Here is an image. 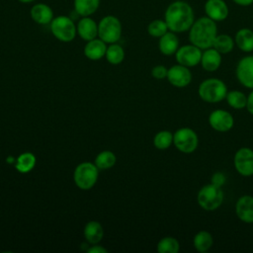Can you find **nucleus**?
<instances>
[{
	"label": "nucleus",
	"mask_w": 253,
	"mask_h": 253,
	"mask_svg": "<svg viewBox=\"0 0 253 253\" xmlns=\"http://www.w3.org/2000/svg\"><path fill=\"white\" fill-rule=\"evenodd\" d=\"M173 143V133L169 130H161L157 132L153 138V144L157 149L164 150Z\"/></svg>",
	"instance_id": "31"
},
{
	"label": "nucleus",
	"mask_w": 253,
	"mask_h": 253,
	"mask_svg": "<svg viewBox=\"0 0 253 253\" xmlns=\"http://www.w3.org/2000/svg\"><path fill=\"white\" fill-rule=\"evenodd\" d=\"M202 53L203 51L200 47L193 43H189L179 46L175 53V57L179 64L187 67H194L201 62Z\"/></svg>",
	"instance_id": "9"
},
{
	"label": "nucleus",
	"mask_w": 253,
	"mask_h": 253,
	"mask_svg": "<svg viewBox=\"0 0 253 253\" xmlns=\"http://www.w3.org/2000/svg\"><path fill=\"white\" fill-rule=\"evenodd\" d=\"M247 111L253 115V89L250 92V94L247 96V105H246Z\"/></svg>",
	"instance_id": "35"
},
{
	"label": "nucleus",
	"mask_w": 253,
	"mask_h": 253,
	"mask_svg": "<svg viewBox=\"0 0 253 253\" xmlns=\"http://www.w3.org/2000/svg\"><path fill=\"white\" fill-rule=\"evenodd\" d=\"M175 147L183 153H193L199 145V137L195 130L190 127H181L173 134Z\"/></svg>",
	"instance_id": "8"
},
{
	"label": "nucleus",
	"mask_w": 253,
	"mask_h": 253,
	"mask_svg": "<svg viewBox=\"0 0 253 253\" xmlns=\"http://www.w3.org/2000/svg\"><path fill=\"white\" fill-rule=\"evenodd\" d=\"M204 10L206 16L214 22H222L229 15V8L224 0H207Z\"/></svg>",
	"instance_id": "14"
},
{
	"label": "nucleus",
	"mask_w": 253,
	"mask_h": 253,
	"mask_svg": "<svg viewBox=\"0 0 253 253\" xmlns=\"http://www.w3.org/2000/svg\"><path fill=\"white\" fill-rule=\"evenodd\" d=\"M197 201L203 210L209 211H214L218 209L223 202V192L220 187L211 183L201 188L197 196Z\"/></svg>",
	"instance_id": "4"
},
{
	"label": "nucleus",
	"mask_w": 253,
	"mask_h": 253,
	"mask_svg": "<svg viewBox=\"0 0 253 253\" xmlns=\"http://www.w3.org/2000/svg\"><path fill=\"white\" fill-rule=\"evenodd\" d=\"M226 182V177L222 172H215L211 175V183L217 186V187H222Z\"/></svg>",
	"instance_id": "34"
},
{
	"label": "nucleus",
	"mask_w": 253,
	"mask_h": 253,
	"mask_svg": "<svg viewBox=\"0 0 253 253\" xmlns=\"http://www.w3.org/2000/svg\"><path fill=\"white\" fill-rule=\"evenodd\" d=\"M75 12L81 17L93 15L100 6V0H74Z\"/></svg>",
	"instance_id": "23"
},
{
	"label": "nucleus",
	"mask_w": 253,
	"mask_h": 253,
	"mask_svg": "<svg viewBox=\"0 0 253 253\" xmlns=\"http://www.w3.org/2000/svg\"><path fill=\"white\" fill-rule=\"evenodd\" d=\"M194 247L199 252H207L213 244L212 235L206 230L199 231L193 239Z\"/></svg>",
	"instance_id": "24"
},
{
	"label": "nucleus",
	"mask_w": 253,
	"mask_h": 253,
	"mask_svg": "<svg viewBox=\"0 0 253 253\" xmlns=\"http://www.w3.org/2000/svg\"><path fill=\"white\" fill-rule=\"evenodd\" d=\"M236 77L243 86L253 89V55L244 56L238 61Z\"/></svg>",
	"instance_id": "13"
},
{
	"label": "nucleus",
	"mask_w": 253,
	"mask_h": 253,
	"mask_svg": "<svg viewBox=\"0 0 253 253\" xmlns=\"http://www.w3.org/2000/svg\"><path fill=\"white\" fill-rule=\"evenodd\" d=\"M237 47L244 52L253 51V31L249 28L239 29L234 37Z\"/></svg>",
	"instance_id": "21"
},
{
	"label": "nucleus",
	"mask_w": 253,
	"mask_h": 253,
	"mask_svg": "<svg viewBox=\"0 0 253 253\" xmlns=\"http://www.w3.org/2000/svg\"><path fill=\"white\" fill-rule=\"evenodd\" d=\"M235 42L234 39H232L229 35L226 34H220L215 37L212 47L215 48L219 53L225 54L230 52L234 47Z\"/></svg>",
	"instance_id": "25"
},
{
	"label": "nucleus",
	"mask_w": 253,
	"mask_h": 253,
	"mask_svg": "<svg viewBox=\"0 0 253 253\" xmlns=\"http://www.w3.org/2000/svg\"><path fill=\"white\" fill-rule=\"evenodd\" d=\"M209 124L214 130L225 132L232 128L234 125V119L229 112L217 109L210 114Z\"/></svg>",
	"instance_id": "11"
},
{
	"label": "nucleus",
	"mask_w": 253,
	"mask_h": 253,
	"mask_svg": "<svg viewBox=\"0 0 253 253\" xmlns=\"http://www.w3.org/2000/svg\"><path fill=\"white\" fill-rule=\"evenodd\" d=\"M236 5L241 7H248L253 4V0H232Z\"/></svg>",
	"instance_id": "37"
},
{
	"label": "nucleus",
	"mask_w": 253,
	"mask_h": 253,
	"mask_svg": "<svg viewBox=\"0 0 253 253\" xmlns=\"http://www.w3.org/2000/svg\"><path fill=\"white\" fill-rule=\"evenodd\" d=\"M158 47L161 53L164 55L175 54L179 48V39L176 33L168 31L162 37L159 38Z\"/></svg>",
	"instance_id": "19"
},
{
	"label": "nucleus",
	"mask_w": 253,
	"mask_h": 253,
	"mask_svg": "<svg viewBox=\"0 0 253 253\" xmlns=\"http://www.w3.org/2000/svg\"><path fill=\"white\" fill-rule=\"evenodd\" d=\"M237 217L245 223H253V197L244 195L240 197L235 205Z\"/></svg>",
	"instance_id": "15"
},
{
	"label": "nucleus",
	"mask_w": 253,
	"mask_h": 253,
	"mask_svg": "<svg viewBox=\"0 0 253 253\" xmlns=\"http://www.w3.org/2000/svg\"><path fill=\"white\" fill-rule=\"evenodd\" d=\"M107 47L108 46L104 41H102L100 38H96L87 42L84 46V54L91 60H98L105 56Z\"/></svg>",
	"instance_id": "20"
},
{
	"label": "nucleus",
	"mask_w": 253,
	"mask_h": 253,
	"mask_svg": "<svg viewBox=\"0 0 253 253\" xmlns=\"http://www.w3.org/2000/svg\"><path fill=\"white\" fill-rule=\"evenodd\" d=\"M169 31L165 20L156 19L151 21L147 26V33L153 38H160Z\"/></svg>",
	"instance_id": "32"
},
{
	"label": "nucleus",
	"mask_w": 253,
	"mask_h": 253,
	"mask_svg": "<svg viewBox=\"0 0 253 253\" xmlns=\"http://www.w3.org/2000/svg\"><path fill=\"white\" fill-rule=\"evenodd\" d=\"M122 36V24L120 20L108 15L103 17L98 24V37L106 43L117 42Z\"/></svg>",
	"instance_id": "5"
},
{
	"label": "nucleus",
	"mask_w": 253,
	"mask_h": 253,
	"mask_svg": "<svg viewBox=\"0 0 253 253\" xmlns=\"http://www.w3.org/2000/svg\"><path fill=\"white\" fill-rule=\"evenodd\" d=\"M105 56L111 64L117 65V64H120L124 60L125 50L120 44H118L116 42L110 43V45L107 47Z\"/></svg>",
	"instance_id": "27"
},
{
	"label": "nucleus",
	"mask_w": 253,
	"mask_h": 253,
	"mask_svg": "<svg viewBox=\"0 0 253 253\" xmlns=\"http://www.w3.org/2000/svg\"><path fill=\"white\" fill-rule=\"evenodd\" d=\"M179 250V241L172 236L163 237L157 244V251L159 253H178Z\"/></svg>",
	"instance_id": "30"
},
{
	"label": "nucleus",
	"mask_w": 253,
	"mask_h": 253,
	"mask_svg": "<svg viewBox=\"0 0 253 253\" xmlns=\"http://www.w3.org/2000/svg\"><path fill=\"white\" fill-rule=\"evenodd\" d=\"M235 170L244 177L253 175V149L249 147L239 148L233 158Z\"/></svg>",
	"instance_id": "10"
},
{
	"label": "nucleus",
	"mask_w": 253,
	"mask_h": 253,
	"mask_svg": "<svg viewBox=\"0 0 253 253\" xmlns=\"http://www.w3.org/2000/svg\"><path fill=\"white\" fill-rule=\"evenodd\" d=\"M227 92L224 82L217 78L206 79L198 88L200 98L207 103H217L222 101L225 99Z\"/></svg>",
	"instance_id": "3"
},
{
	"label": "nucleus",
	"mask_w": 253,
	"mask_h": 253,
	"mask_svg": "<svg viewBox=\"0 0 253 253\" xmlns=\"http://www.w3.org/2000/svg\"><path fill=\"white\" fill-rule=\"evenodd\" d=\"M164 20L169 31L184 33L190 30L195 22L193 7L184 0H176L170 3L164 13Z\"/></svg>",
	"instance_id": "1"
},
{
	"label": "nucleus",
	"mask_w": 253,
	"mask_h": 253,
	"mask_svg": "<svg viewBox=\"0 0 253 253\" xmlns=\"http://www.w3.org/2000/svg\"><path fill=\"white\" fill-rule=\"evenodd\" d=\"M167 73H168V69L163 65H156L151 70V75L155 79L167 78Z\"/></svg>",
	"instance_id": "33"
},
{
	"label": "nucleus",
	"mask_w": 253,
	"mask_h": 253,
	"mask_svg": "<svg viewBox=\"0 0 253 253\" xmlns=\"http://www.w3.org/2000/svg\"><path fill=\"white\" fill-rule=\"evenodd\" d=\"M88 252L89 253H107L108 250L106 248L100 246V245H95L94 244L92 247H90L88 249Z\"/></svg>",
	"instance_id": "36"
},
{
	"label": "nucleus",
	"mask_w": 253,
	"mask_h": 253,
	"mask_svg": "<svg viewBox=\"0 0 253 253\" xmlns=\"http://www.w3.org/2000/svg\"><path fill=\"white\" fill-rule=\"evenodd\" d=\"M116 161L117 158L115 153L110 150H104L96 156L95 165L98 167V169L105 170L112 168L116 164Z\"/></svg>",
	"instance_id": "28"
},
{
	"label": "nucleus",
	"mask_w": 253,
	"mask_h": 253,
	"mask_svg": "<svg viewBox=\"0 0 253 253\" xmlns=\"http://www.w3.org/2000/svg\"><path fill=\"white\" fill-rule=\"evenodd\" d=\"M167 79L173 86L177 88H183L191 83L192 73L189 67L178 63L168 69Z\"/></svg>",
	"instance_id": "12"
},
{
	"label": "nucleus",
	"mask_w": 253,
	"mask_h": 253,
	"mask_svg": "<svg viewBox=\"0 0 253 253\" xmlns=\"http://www.w3.org/2000/svg\"><path fill=\"white\" fill-rule=\"evenodd\" d=\"M98 167L91 162H82L74 170L73 179L81 190L91 189L98 179Z\"/></svg>",
	"instance_id": "7"
},
{
	"label": "nucleus",
	"mask_w": 253,
	"mask_h": 253,
	"mask_svg": "<svg viewBox=\"0 0 253 253\" xmlns=\"http://www.w3.org/2000/svg\"><path fill=\"white\" fill-rule=\"evenodd\" d=\"M104 235V230L98 221H89L84 227V237L90 244L99 243Z\"/></svg>",
	"instance_id": "22"
},
{
	"label": "nucleus",
	"mask_w": 253,
	"mask_h": 253,
	"mask_svg": "<svg viewBox=\"0 0 253 253\" xmlns=\"http://www.w3.org/2000/svg\"><path fill=\"white\" fill-rule=\"evenodd\" d=\"M200 63L206 71L213 72L217 70L221 64V53H219L212 46L204 49Z\"/></svg>",
	"instance_id": "18"
},
{
	"label": "nucleus",
	"mask_w": 253,
	"mask_h": 253,
	"mask_svg": "<svg viewBox=\"0 0 253 253\" xmlns=\"http://www.w3.org/2000/svg\"><path fill=\"white\" fill-rule=\"evenodd\" d=\"M216 36V22L207 16L195 20L189 30L190 42L200 47L201 49H207L211 47Z\"/></svg>",
	"instance_id": "2"
},
{
	"label": "nucleus",
	"mask_w": 253,
	"mask_h": 253,
	"mask_svg": "<svg viewBox=\"0 0 253 253\" xmlns=\"http://www.w3.org/2000/svg\"><path fill=\"white\" fill-rule=\"evenodd\" d=\"M228 106H230L233 109L241 110L246 108L247 105V96L238 90H232L227 92L225 97Z\"/></svg>",
	"instance_id": "26"
},
{
	"label": "nucleus",
	"mask_w": 253,
	"mask_h": 253,
	"mask_svg": "<svg viewBox=\"0 0 253 253\" xmlns=\"http://www.w3.org/2000/svg\"><path fill=\"white\" fill-rule=\"evenodd\" d=\"M19 2H21V3H32V2H34L35 0H18Z\"/></svg>",
	"instance_id": "38"
},
{
	"label": "nucleus",
	"mask_w": 253,
	"mask_h": 253,
	"mask_svg": "<svg viewBox=\"0 0 253 253\" xmlns=\"http://www.w3.org/2000/svg\"><path fill=\"white\" fill-rule=\"evenodd\" d=\"M36 165V156L31 152L22 153L16 161V168L22 173L30 172Z\"/></svg>",
	"instance_id": "29"
},
{
	"label": "nucleus",
	"mask_w": 253,
	"mask_h": 253,
	"mask_svg": "<svg viewBox=\"0 0 253 253\" xmlns=\"http://www.w3.org/2000/svg\"><path fill=\"white\" fill-rule=\"evenodd\" d=\"M50 31L57 40L63 42L73 41L77 34V29L73 20L64 15L53 18L50 23Z\"/></svg>",
	"instance_id": "6"
},
{
	"label": "nucleus",
	"mask_w": 253,
	"mask_h": 253,
	"mask_svg": "<svg viewBox=\"0 0 253 253\" xmlns=\"http://www.w3.org/2000/svg\"><path fill=\"white\" fill-rule=\"evenodd\" d=\"M76 29L79 37L86 42L94 40L98 37V24L92 18H90V16L82 17L78 21Z\"/></svg>",
	"instance_id": "16"
},
{
	"label": "nucleus",
	"mask_w": 253,
	"mask_h": 253,
	"mask_svg": "<svg viewBox=\"0 0 253 253\" xmlns=\"http://www.w3.org/2000/svg\"><path fill=\"white\" fill-rule=\"evenodd\" d=\"M30 14L32 20L39 25L50 24L54 18L52 9L44 3H38L33 5Z\"/></svg>",
	"instance_id": "17"
}]
</instances>
